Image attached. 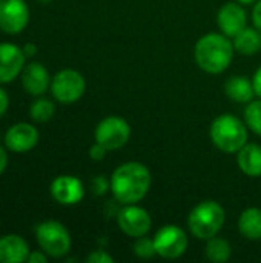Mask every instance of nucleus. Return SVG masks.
Instances as JSON below:
<instances>
[{
  "mask_svg": "<svg viewBox=\"0 0 261 263\" xmlns=\"http://www.w3.org/2000/svg\"><path fill=\"white\" fill-rule=\"evenodd\" d=\"M151 171L140 162L120 165L111 176V191L122 205L138 203L146 197L151 188Z\"/></svg>",
  "mask_w": 261,
  "mask_h": 263,
  "instance_id": "obj_1",
  "label": "nucleus"
},
{
  "mask_svg": "<svg viewBox=\"0 0 261 263\" xmlns=\"http://www.w3.org/2000/svg\"><path fill=\"white\" fill-rule=\"evenodd\" d=\"M234 43L228 35L211 32L203 35L194 48L195 63L208 74H220L228 69L234 59Z\"/></svg>",
  "mask_w": 261,
  "mask_h": 263,
  "instance_id": "obj_2",
  "label": "nucleus"
},
{
  "mask_svg": "<svg viewBox=\"0 0 261 263\" xmlns=\"http://www.w3.org/2000/svg\"><path fill=\"white\" fill-rule=\"evenodd\" d=\"M212 143L226 154L238 153L248 143V125L234 114H222L211 125Z\"/></svg>",
  "mask_w": 261,
  "mask_h": 263,
  "instance_id": "obj_3",
  "label": "nucleus"
},
{
  "mask_svg": "<svg viewBox=\"0 0 261 263\" xmlns=\"http://www.w3.org/2000/svg\"><path fill=\"white\" fill-rule=\"evenodd\" d=\"M226 220L225 208L215 200H205L192 208L188 216V227L194 237L208 240L220 233Z\"/></svg>",
  "mask_w": 261,
  "mask_h": 263,
  "instance_id": "obj_4",
  "label": "nucleus"
},
{
  "mask_svg": "<svg viewBox=\"0 0 261 263\" xmlns=\"http://www.w3.org/2000/svg\"><path fill=\"white\" fill-rule=\"evenodd\" d=\"M35 237L40 248L54 259L63 257L71 250V234L66 227L57 220H46L42 222L35 228Z\"/></svg>",
  "mask_w": 261,
  "mask_h": 263,
  "instance_id": "obj_5",
  "label": "nucleus"
},
{
  "mask_svg": "<svg viewBox=\"0 0 261 263\" xmlns=\"http://www.w3.org/2000/svg\"><path fill=\"white\" fill-rule=\"evenodd\" d=\"M86 91L85 77L75 69H62L51 80V92L54 99L63 105L75 103Z\"/></svg>",
  "mask_w": 261,
  "mask_h": 263,
  "instance_id": "obj_6",
  "label": "nucleus"
},
{
  "mask_svg": "<svg viewBox=\"0 0 261 263\" xmlns=\"http://www.w3.org/2000/svg\"><path fill=\"white\" fill-rule=\"evenodd\" d=\"M94 137L95 142L103 145L108 151H115L128 143L131 137V126L118 116H108L95 126Z\"/></svg>",
  "mask_w": 261,
  "mask_h": 263,
  "instance_id": "obj_7",
  "label": "nucleus"
},
{
  "mask_svg": "<svg viewBox=\"0 0 261 263\" xmlns=\"http://www.w3.org/2000/svg\"><path fill=\"white\" fill-rule=\"evenodd\" d=\"M155 251L163 259H178L188 250V236L177 225H165L154 236Z\"/></svg>",
  "mask_w": 261,
  "mask_h": 263,
  "instance_id": "obj_8",
  "label": "nucleus"
},
{
  "mask_svg": "<svg viewBox=\"0 0 261 263\" xmlns=\"http://www.w3.org/2000/svg\"><path fill=\"white\" fill-rule=\"evenodd\" d=\"M117 223L118 228L129 237H142L146 236L151 230L152 220L149 213L138 206L137 203H131V205H125L118 214H117Z\"/></svg>",
  "mask_w": 261,
  "mask_h": 263,
  "instance_id": "obj_9",
  "label": "nucleus"
},
{
  "mask_svg": "<svg viewBox=\"0 0 261 263\" xmlns=\"http://www.w3.org/2000/svg\"><path fill=\"white\" fill-rule=\"evenodd\" d=\"M29 22V8L25 0H0V31L9 35L20 34Z\"/></svg>",
  "mask_w": 261,
  "mask_h": 263,
  "instance_id": "obj_10",
  "label": "nucleus"
},
{
  "mask_svg": "<svg viewBox=\"0 0 261 263\" xmlns=\"http://www.w3.org/2000/svg\"><path fill=\"white\" fill-rule=\"evenodd\" d=\"M26 55L14 43H0V83H11L25 68Z\"/></svg>",
  "mask_w": 261,
  "mask_h": 263,
  "instance_id": "obj_11",
  "label": "nucleus"
},
{
  "mask_svg": "<svg viewBox=\"0 0 261 263\" xmlns=\"http://www.w3.org/2000/svg\"><path fill=\"white\" fill-rule=\"evenodd\" d=\"M38 131L31 123L20 122L12 125L5 134V145L12 153H28L38 143Z\"/></svg>",
  "mask_w": 261,
  "mask_h": 263,
  "instance_id": "obj_12",
  "label": "nucleus"
},
{
  "mask_svg": "<svg viewBox=\"0 0 261 263\" xmlns=\"http://www.w3.org/2000/svg\"><path fill=\"white\" fill-rule=\"evenodd\" d=\"M51 196L60 205H77L85 197V186L78 177L58 176L51 183Z\"/></svg>",
  "mask_w": 261,
  "mask_h": 263,
  "instance_id": "obj_13",
  "label": "nucleus"
},
{
  "mask_svg": "<svg viewBox=\"0 0 261 263\" xmlns=\"http://www.w3.org/2000/svg\"><path fill=\"white\" fill-rule=\"evenodd\" d=\"M217 23L225 35L234 39L242 29L248 26L246 9L238 2H229L218 9Z\"/></svg>",
  "mask_w": 261,
  "mask_h": 263,
  "instance_id": "obj_14",
  "label": "nucleus"
},
{
  "mask_svg": "<svg viewBox=\"0 0 261 263\" xmlns=\"http://www.w3.org/2000/svg\"><path fill=\"white\" fill-rule=\"evenodd\" d=\"M51 76L48 69L38 63V62H31L25 65L22 71V85L23 89L31 94V96H42L46 92V89L51 86Z\"/></svg>",
  "mask_w": 261,
  "mask_h": 263,
  "instance_id": "obj_15",
  "label": "nucleus"
},
{
  "mask_svg": "<svg viewBox=\"0 0 261 263\" xmlns=\"http://www.w3.org/2000/svg\"><path fill=\"white\" fill-rule=\"evenodd\" d=\"M29 253V247L23 237L17 234L0 237V263L26 262Z\"/></svg>",
  "mask_w": 261,
  "mask_h": 263,
  "instance_id": "obj_16",
  "label": "nucleus"
},
{
  "mask_svg": "<svg viewBox=\"0 0 261 263\" xmlns=\"http://www.w3.org/2000/svg\"><path fill=\"white\" fill-rule=\"evenodd\" d=\"M237 162L240 170L249 177L261 176V146L257 143H246L237 153Z\"/></svg>",
  "mask_w": 261,
  "mask_h": 263,
  "instance_id": "obj_17",
  "label": "nucleus"
},
{
  "mask_svg": "<svg viewBox=\"0 0 261 263\" xmlns=\"http://www.w3.org/2000/svg\"><path fill=\"white\" fill-rule=\"evenodd\" d=\"M225 92L231 100L238 103H249L251 100H254L255 96L252 80L245 76H234L228 79V82L225 83Z\"/></svg>",
  "mask_w": 261,
  "mask_h": 263,
  "instance_id": "obj_18",
  "label": "nucleus"
},
{
  "mask_svg": "<svg viewBox=\"0 0 261 263\" xmlns=\"http://www.w3.org/2000/svg\"><path fill=\"white\" fill-rule=\"evenodd\" d=\"M237 52L243 55H254L261 49V32L257 28L246 26L232 40Z\"/></svg>",
  "mask_w": 261,
  "mask_h": 263,
  "instance_id": "obj_19",
  "label": "nucleus"
},
{
  "mask_svg": "<svg viewBox=\"0 0 261 263\" xmlns=\"http://www.w3.org/2000/svg\"><path fill=\"white\" fill-rule=\"evenodd\" d=\"M238 230L243 237L249 240L261 239V210L260 208H248L240 214Z\"/></svg>",
  "mask_w": 261,
  "mask_h": 263,
  "instance_id": "obj_20",
  "label": "nucleus"
},
{
  "mask_svg": "<svg viewBox=\"0 0 261 263\" xmlns=\"http://www.w3.org/2000/svg\"><path fill=\"white\" fill-rule=\"evenodd\" d=\"M206 259L214 263H225L231 259L232 248L231 243L218 236H214L206 240V248H205Z\"/></svg>",
  "mask_w": 261,
  "mask_h": 263,
  "instance_id": "obj_21",
  "label": "nucleus"
},
{
  "mask_svg": "<svg viewBox=\"0 0 261 263\" xmlns=\"http://www.w3.org/2000/svg\"><path fill=\"white\" fill-rule=\"evenodd\" d=\"M54 112H55V105L49 99H37L29 108L31 119L38 123H45V122L51 120Z\"/></svg>",
  "mask_w": 261,
  "mask_h": 263,
  "instance_id": "obj_22",
  "label": "nucleus"
},
{
  "mask_svg": "<svg viewBox=\"0 0 261 263\" xmlns=\"http://www.w3.org/2000/svg\"><path fill=\"white\" fill-rule=\"evenodd\" d=\"M245 122L255 134L261 136V97L258 100H251L245 109Z\"/></svg>",
  "mask_w": 261,
  "mask_h": 263,
  "instance_id": "obj_23",
  "label": "nucleus"
},
{
  "mask_svg": "<svg viewBox=\"0 0 261 263\" xmlns=\"http://www.w3.org/2000/svg\"><path fill=\"white\" fill-rule=\"evenodd\" d=\"M134 254L138 256L140 259H152L157 254L154 239H151L148 236L137 237V240L134 243Z\"/></svg>",
  "mask_w": 261,
  "mask_h": 263,
  "instance_id": "obj_24",
  "label": "nucleus"
},
{
  "mask_svg": "<svg viewBox=\"0 0 261 263\" xmlns=\"http://www.w3.org/2000/svg\"><path fill=\"white\" fill-rule=\"evenodd\" d=\"M111 190V179L108 180L105 176H97L91 180V191L95 196H103Z\"/></svg>",
  "mask_w": 261,
  "mask_h": 263,
  "instance_id": "obj_25",
  "label": "nucleus"
},
{
  "mask_svg": "<svg viewBox=\"0 0 261 263\" xmlns=\"http://www.w3.org/2000/svg\"><path fill=\"white\" fill-rule=\"evenodd\" d=\"M86 262L89 263H114V257L109 256L106 251L103 250H97V251H92L88 257H86Z\"/></svg>",
  "mask_w": 261,
  "mask_h": 263,
  "instance_id": "obj_26",
  "label": "nucleus"
},
{
  "mask_svg": "<svg viewBox=\"0 0 261 263\" xmlns=\"http://www.w3.org/2000/svg\"><path fill=\"white\" fill-rule=\"evenodd\" d=\"M106 153H108V149H106L103 145L97 143V142L89 148V157H91L92 160H95V162L103 160V159L106 157Z\"/></svg>",
  "mask_w": 261,
  "mask_h": 263,
  "instance_id": "obj_27",
  "label": "nucleus"
},
{
  "mask_svg": "<svg viewBox=\"0 0 261 263\" xmlns=\"http://www.w3.org/2000/svg\"><path fill=\"white\" fill-rule=\"evenodd\" d=\"M28 263H46L48 262V254L42 250V251H32L28 256Z\"/></svg>",
  "mask_w": 261,
  "mask_h": 263,
  "instance_id": "obj_28",
  "label": "nucleus"
},
{
  "mask_svg": "<svg viewBox=\"0 0 261 263\" xmlns=\"http://www.w3.org/2000/svg\"><path fill=\"white\" fill-rule=\"evenodd\" d=\"M9 106V97L6 94V91L3 88H0V117L5 116V112L8 111Z\"/></svg>",
  "mask_w": 261,
  "mask_h": 263,
  "instance_id": "obj_29",
  "label": "nucleus"
},
{
  "mask_svg": "<svg viewBox=\"0 0 261 263\" xmlns=\"http://www.w3.org/2000/svg\"><path fill=\"white\" fill-rule=\"evenodd\" d=\"M252 20H254V25L255 28L261 32V0H258L254 6V11H252Z\"/></svg>",
  "mask_w": 261,
  "mask_h": 263,
  "instance_id": "obj_30",
  "label": "nucleus"
},
{
  "mask_svg": "<svg viewBox=\"0 0 261 263\" xmlns=\"http://www.w3.org/2000/svg\"><path fill=\"white\" fill-rule=\"evenodd\" d=\"M252 83H254V89H255V94L261 97V66L255 71L254 77H252Z\"/></svg>",
  "mask_w": 261,
  "mask_h": 263,
  "instance_id": "obj_31",
  "label": "nucleus"
},
{
  "mask_svg": "<svg viewBox=\"0 0 261 263\" xmlns=\"http://www.w3.org/2000/svg\"><path fill=\"white\" fill-rule=\"evenodd\" d=\"M8 166V153L5 151L3 146H0V174L6 170Z\"/></svg>",
  "mask_w": 261,
  "mask_h": 263,
  "instance_id": "obj_32",
  "label": "nucleus"
},
{
  "mask_svg": "<svg viewBox=\"0 0 261 263\" xmlns=\"http://www.w3.org/2000/svg\"><path fill=\"white\" fill-rule=\"evenodd\" d=\"M22 49H23V52H25L26 59H28V57H32V55H35V54H37V46H35L34 43H26Z\"/></svg>",
  "mask_w": 261,
  "mask_h": 263,
  "instance_id": "obj_33",
  "label": "nucleus"
},
{
  "mask_svg": "<svg viewBox=\"0 0 261 263\" xmlns=\"http://www.w3.org/2000/svg\"><path fill=\"white\" fill-rule=\"evenodd\" d=\"M235 2H238V3H242L245 6V5H255L258 0H235Z\"/></svg>",
  "mask_w": 261,
  "mask_h": 263,
  "instance_id": "obj_34",
  "label": "nucleus"
},
{
  "mask_svg": "<svg viewBox=\"0 0 261 263\" xmlns=\"http://www.w3.org/2000/svg\"><path fill=\"white\" fill-rule=\"evenodd\" d=\"M38 2H42V3H49V2H52V0H38Z\"/></svg>",
  "mask_w": 261,
  "mask_h": 263,
  "instance_id": "obj_35",
  "label": "nucleus"
}]
</instances>
